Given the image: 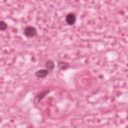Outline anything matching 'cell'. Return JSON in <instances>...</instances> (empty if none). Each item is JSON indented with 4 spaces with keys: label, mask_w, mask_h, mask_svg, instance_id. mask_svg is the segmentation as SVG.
Returning a JSON list of instances; mask_svg holds the SVG:
<instances>
[{
    "label": "cell",
    "mask_w": 128,
    "mask_h": 128,
    "mask_svg": "<svg viewBox=\"0 0 128 128\" xmlns=\"http://www.w3.org/2000/svg\"><path fill=\"white\" fill-rule=\"evenodd\" d=\"M7 29V24L5 21H0V30L1 31H4Z\"/></svg>",
    "instance_id": "obj_7"
},
{
    "label": "cell",
    "mask_w": 128,
    "mask_h": 128,
    "mask_svg": "<svg viewBox=\"0 0 128 128\" xmlns=\"http://www.w3.org/2000/svg\"><path fill=\"white\" fill-rule=\"evenodd\" d=\"M58 66H59V68H60L61 70H64V69H67V68L69 67V64H68L67 62H62V61H59Z\"/></svg>",
    "instance_id": "obj_6"
},
{
    "label": "cell",
    "mask_w": 128,
    "mask_h": 128,
    "mask_svg": "<svg viewBox=\"0 0 128 128\" xmlns=\"http://www.w3.org/2000/svg\"><path fill=\"white\" fill-rule=\"evenodd\" d=\"M48 92H49V90H44L41 94H38V95H37V97H36V99H35V103H38V101H39V100H41V99L44 97V95H46Z\"/></svg>",
    "instance_id": "obj_5"
},
{
    "label": "cell",
    "mask_w": 128,
    "mask_h": 128,
    "mask_svg": "<svg viewBox=\"0 0 128 128\" xmlns=\"http://www.w3.org/2000/svg\"><path fill=\"white\" fill-rule=\"evenodd\" d=\"M48 72H49V70H47V69H40L35 73V76L38 78H43L48 74Z\"/></svg>",
    "instance_id": "obj_3"
},
{
    "label": "cell",
    "mask_w": 128,
    "mask_h": 128,
    "mask_svg": "<svg viewBox=\"0 0 128 128\" xmlns=\"http://www.w3.org/2000/svg\"><path fill=\"white\" fill-rule=\"evenodd\" d=\"M37 33V30L35 27H32V26H27L25 29H24V35L28 38H31V37H34Z\"/></svg>",
    "instance_id": "obj_1"
},
{
    "label": "cell",
    "mask_w": 128,
    "mask_h": 128,
    "mask_svg": "<svg viewBox=\"0 0 128 128\" xmlns=\"http://www.w3.org/2000/svg\"><path fill=\"white\" fill-rule=\"evenodd\" d=\"M54 66H55V64H54V62H53L52 60H48V61L46 62V69L49 70V72L54 69Z\"/></svg>",
    "instance_id": "obj_4"
},
{
    "label": "cell",
    "mask_w": 128,
    "mask_h": 128,
    "mask_svg": "<svg viewBox=\"0 0 128 128\" xmlns=\"http://www.w3.org/2000/svg\"><path fill=\"white\" fill-rule=\"evenodd\" d=\"M65 21H66V23H67L68 25H73V24L75 23V21H76V16H75L73 13H69V14L66 16Z\"/></svg>",
    "instance_id": "obj_2"
}]
</instances>
